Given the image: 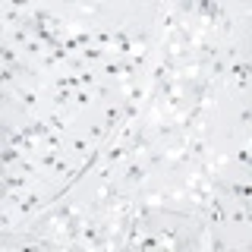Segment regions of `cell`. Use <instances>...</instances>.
Wrapping results in <instances>:
<instances>
[{"instance_id":"cell-14","label":"cell","mask_w":252,"mask_h":252,"mask_svg":"<svg viewBox=\"0 0 252 252\" xmlns=\"http://www.w3.org/2000/svg\"><path fill=\"white\" fill-rule=\"evenodd\" d=\"M69 170H73V167H69V161H66V158H57V164H54V173H63V177H66Z\"/></svg>"},{"instance_id":"cell-4","label":"cell","mask_w":252,"mask_h":252,"mask_svg":"<svg viewBox=\"0 0 252 252\" xmlns=\"http://www.w3.org/2000/svg\"><path fill=\"white\" fill-rule=\"evenodd\" d=\"M19 129L26 132L29 139H44L47 132H51V123H47V117H29V120L22 123Z\"/></svg>"},{"instance_id":"cell-6","label":"cell","mask_w":252,"mask_h":252,"mask_svg":"<svg viewBox=\"0 0 252 252\" xmlns=\"http://www.w3.org/2000/svg\"><path fill=\"white\" fill-rule=\"evenodd\" d=\"M123 158H129V145H123V142H114V145L104 148V164H117Z\"/></svg>"},{"instance_id":"cell-10","label":"cell","mask_w":252,"mask_h":252,"mask_svg":"<svg viewBox=\"0 0 252 252\" xmlns=\"http://www.w3.org/2000/svg\"><path fill=\"white\" fill-rule=\"evenodd\" d=\"M107 136H110V129H107L104 123H92V126H89V139H92V142H104Z\"/></svg>"},{"instance_id":"cell-13","label":"cell","mask_w":252,"mask_h":252,"mask_svg":"<svg viewBox=\"0 0 252 252\" xmlns=\"http://www.w3.org/2000/svg\"><path fill=\"white\" fill-rule=\"evenodd\" d=\"M94 79H98V73H94L92 66H89V69H82V73H79V82H82V89H89V85H94Z\"/></svg>"},{"instance_id":"cell-7","label":"cell","mask_w":252,"mask_h":252,"mask_svg":"<svg viewBox=\"0 0 252 252\" xmlns=\"http://www.w3.org/2000/svg\"><path fill=\"white\" fill-rule=\"evenodd\" d=\"M92 104H94V94L89 89H79L73 94V110H76V114H79V110H85V107H92Z\"/></svg>"},{"instance_id":"cell-1","label":"cell","mask_w":252,"mask_h":252,"mask_svg":"<svg viewBox=\"0 0 252 252\" xmlns=\"http://www.w3.org/2000/svg\"><path fill=\"white\" fill-rule=\"evenodd\" d=\"M158 246L177 252V249H192L195 240L183 230V227H161V230H158Z\"/></svg>"},{"instance_id":"cell-9","label":"cell","mask_w":252,"mask_h":252,"mask_svg":"<svg viewBox=\"0 0 252 252\" xmlns=\"http://www.w3.org/2000/svg\"><path fill=\"white\" fill-rule=\"evenodd\" d=\"M69 148H73V155H76V158H89L94 145H92V139H82V136H76L73 142H69Z\"/></svg>"},{"instance_id":"cell-5","label":"cell","mask_w":252,"mask_h":252,"mask_svg":"<svg viewBox=\"0 0 252 252\" xmlns=\"http://www.w3.org/2000/svg\"><path fill=\"white\" fill-rule=\"evenodd\" d=\"M79 57H82L85 63H104L110 57V51H104V47H98V44H89V47L79 51Z\"/></svg>"},{"instance_id":"cell-8","label":"cell","mask_w":252,"mask_h":252,"mask_svg":"<svg viewBox=\"0 0 252 252\" xmlns=\"http://www.w3.org/2000/svg\"><path fill=\"white\" fill-rule=\"evenodd\" d=\"M0 57H3L6 66H19V63H29V60H22V57H19V47H13V44H3V47H0Z\"/></svg>"},{"instance_id":"cell-12","label":"cell","mask_w":252,"mask_h":252,"mask_svg":"<svg viewBox=\"0 0 252 252\" xmlns=\"http://www.w3.org/2000/svg\"><path fill=\"white\" fill-rule=\"evenodd\" d=\"M41 148H51V152H60V132H47L41 139Z\"/></svg>"},{"instance_id":"cell-3","label":"cell","mask_w":252,"mask_h":252,"mask_svg":"<svg viewBox=\"0 0 252 252\" xmlns=\"http://www.w3.org/2000/svg\"><path fill=\"white\" fill-rule=\"evenodd\" d=\"M145 180H148V164L145 161H126V167L123 173L117 177V183H120V189H142L145 186Z\"/></svg>"},{"instance_id":"cell-2","label":"cell","mask_w":252,"mask_h":252,"mask_svg":"<svg viewBox=\"0 0 252 252\" xmlns=\"http://www.w3.org/2000/svg\"><path fill=\"white\" fill-rule=\"evenodd\" d=\"M104 16H110L107 6H101V3H76V6H69V19L73 22H82V26H101V19Z\"/></svg>"},{"instance_id":"cell-11","label":"cell","mask_w":252,"mask_h":252,"mask_svg":"<svg viewBox=\"0 0 252 252\" xmlns=\"http://www.w3.org/2000/svg\"><path fill=\"white\" fill-rule=\"evenodd\" d=\"M249 120H252V110H249V101L243 98V101H240V129H243V132L249 129Z\"/></svg>"}]
</instances>
